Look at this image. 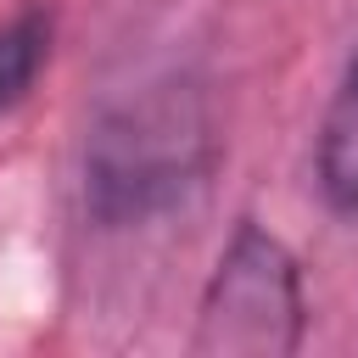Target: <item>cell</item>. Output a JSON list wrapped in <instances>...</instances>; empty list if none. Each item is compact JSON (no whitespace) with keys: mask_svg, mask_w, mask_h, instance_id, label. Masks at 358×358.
<instances>
[{"mask_svg":"<svg viewBox=\"0 0 358 358\" xmlns=\"http://www.w3.org/2000/svg\"><path fill=\"white\" fill-rule=\"evenodd\" d=\"M218 162L213 106L190 78H162L101 106L84 134V213L101 229H140L185 207Z\"/></svg>","mask_w":358,"mask_h":358,"instance_id":"obj_1","label":"cell"},{"mask_svg":"<svg viewBox=\"0 0 358 358\" xmlns=\"http://www.w3.org/2000/svg\"><path fill=\"white\" fill-rule=\"evenodd\" d=\"M308 336V285L296 252L257 224L235 218L196 296L190 352L196 358H291Z\"/></svg>","mask_w":358,"mask_h":358,"instance_id":"obj_2","label":"cell"},{"mask_svg":"<svg viewBox=\"0 0 358 358\" xmlns=\"http://www.w3.org/2000/svg\"><path fill=\"white\" fill-rule=\"evenodd\" d=\"M313 190L330 218H358V45L313 129Z\"/></svg>","mask_w":358,"mask_h":358,"instance_id":"obj_3","label":"cell"},{"mask_svg":"<svg viewBox=\"0 0 358 358\" xmlns=\"http://www.w3.org/2000/svg\"><path fill=\"white\" fill-rule=\"evenodd\" d=\"M50 50H56V22L45 6H28L11 22H0V117H11L34 95L39 73L50 67Z\"/></svg>","mask_w":358,"mask_h":358,"instance_id":"obj_4","label":"cell"}]
</instances>
